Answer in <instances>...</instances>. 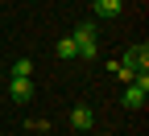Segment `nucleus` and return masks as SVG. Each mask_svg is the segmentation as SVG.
<instances>
[{"label": "nucleus", "instance_id": "nucleus-3", "mask_svg": "<svg viewBox=\"0 0 149 136\" xmlns=\"http://www.w3.org/2000/svg\"><path fill=\"white\" fill-rule=\"evenodd\" d=\"M91 124H95V115H91V107H74V111H70V128H79V132H87Z\"/></svg>", "mask_w": 149, "mask_h": 136}, {"label": "nucleus", "instance_id": "nucleus-5", "mask_svg": "<svg viewBox=\"0 0 149 136\" xmlns=\"http://www.w3.org/2000/svg\"><path fill=\"white\" fill-rule=\"evenodd\" d=\"M29 74H33V62L29 58H17L13 62V79H29Z\"/></svg>", "mask_w": 149, "mask_h": 136}, {"label": "nucleus", "instance_id": "nucleus-6", "mask_svg": "<svg viewBox=\"0 0 149 136\" xmlns=\"http://www.w3.org/2000/svg\"><path fill=\"white\" fill-rule=\"evenodd\" d=\"M54 54H58V58H74V54H79V50H74V37H62V41L54 46Z\"/></svg>", "mask_w": 149, "mask_h": 136}, {"label": "nucleus", "instance_id": "nucleus-1", "mask_svg": "<svg viewBox=\"0 0 149 136\" xmlns=\"http://www.w3.org/2000/svg\"><path fill=\"white\" fill-rule=\"evenodd\" d=\"M145 95H149V74L141 70L137 79L128 83V91H124V103H128V107H141V103H145Z\"/></svg>", "mask_w": 149, "mask_h": 136}, {"label": "nucleus", "instance_id": "nucleus-2", "mask_svg": "<svg viewBox=\"0 0 149 136\" xmlns=\"http://www.w3.org/2000/svg\"><path fill=\"white\" fill-rule=\"evenodd\" d=\"M8 99H17V103L33 99V83L29 79H8Z\"/></svg>", "mask_w": 149, "mask_h": 136}, {"label": "nucleus", "instance_id": "nucleus-7", "mask_svg": "<svg viewBox=\"0 0 149 136\" xmlns=\"http://www.w3.org/2000/svg\"><path fill=\"white\" fill-rule=\"evenodd\" d=\"M0 91H4V79H0Z\"/></svg>", "mask_w": 149, "mask_h": 136}, {"label": "nucleus", "instance_id": "nucleus-4", "mask_svg": "<svg viewBox=\"0 0 149 136\" xmlns=\"http://www.w3.org/2000/svg\"><path fill=\"white\" fill-rule=\"evenodd\" d=\"M120 0H95V17H104V21H112V17H120Z\"/></svg>", "mask_w": 149, "mask_h": 136}]
</instances>
